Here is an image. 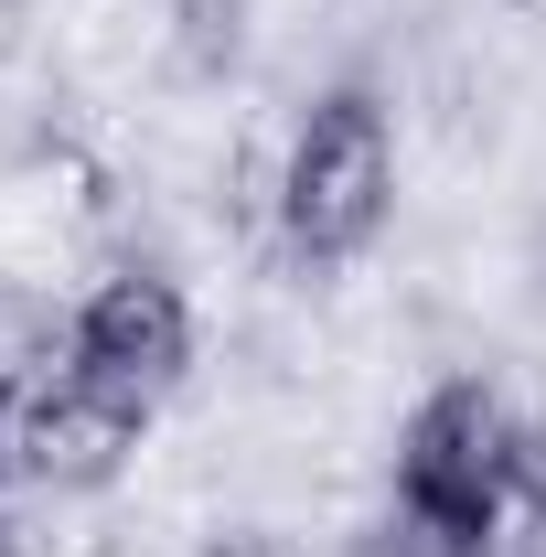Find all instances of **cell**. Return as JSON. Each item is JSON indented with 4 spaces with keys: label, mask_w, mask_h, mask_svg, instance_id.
I'll return each instance as SVG.
<instances>
[{
    "label": "cell",
    "mask_w": 546,
    "mask_h": 557,
    "mask_svg": "<svg viewBox=\"0 0 546 557\" xmlns=\"http://www.w3.org/2000/svg\"><path fill=\"white\" fill-rule=\"evenodd\" d=\"M75 386V311L54 289H0V408Z\"/></svg>",
    "instance_id": "277c9868"
},
{
    "label": "cell",
    "mask_w": 546,
    "mask_h": 557,
    "mask_svg": "<svg viewBox=\"0 0 546 557\" xmlns=\"http://www.w3.org/2000/svg\"><path fill=\"white\" fill-rule=\"evenodd\" d=\"M525 483H536V429H525V408L493 375H439L408 408V429H397V493H418V504H439V515H461V525L493 536V515Z\"/></svg>",
    "instance_id": "7a4b0ae2"
},
{
    "label": "cell",
    "mask_w": 546,
    "mask_h": 557,
    "mask_svg": "<svg viewBox=\"0 0 546 557\" xmlns=\"http://www.w3.org/2000/svg\"><path fill=\"white\" fill-rule=\"evenodd\" d=\"M194 344H204L194 289L139 269V258L97 269V289L75 300V375L108 386V397H129V408H150V418L194 386Z\"/></svg>",
    "instance_id": "3957f363"
},
{
    "label": "cell",
    "mask_w": 546,
    "mask_h": 557,
    "mask_svg": "<svg viewBox=\"0 0 546 557\" xmlns=\"http://www.w3.org/2000/svg\"><path fill=\"white\" fill-rule=\"evenodd\" d=\"M397 119H386V97L375 86H333V97H311L300 108V129L278 150V194H269V225L289 258H311V269H343V258H364L375 236H386V214H397Z\"/></svg>",
    "instance_id": "6da1fadb"
}]
</instances>
